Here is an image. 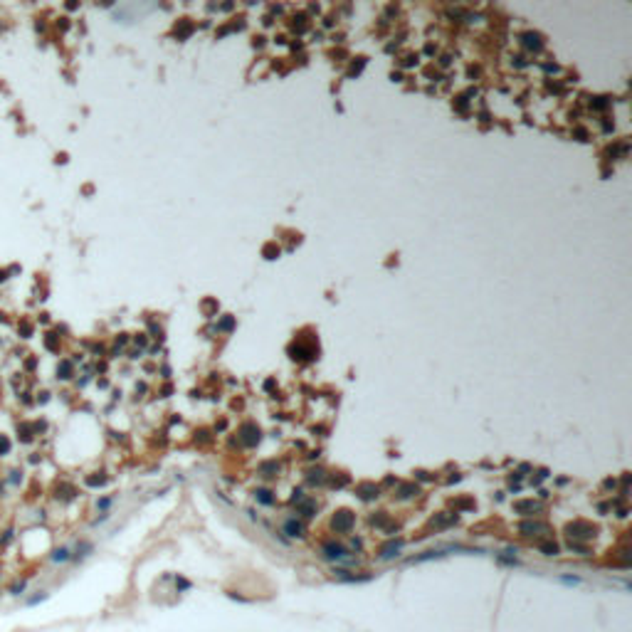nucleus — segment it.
I'll use <instances>...</instances> for the list:
<instances>
[{"label": "nucleus", "instance_id": "obj_1", "mask_svg": "<svg viewBox=\"0 0 632 632\" xmlns=\"http://www.w3.org/2000/svg\"><path fill=\"white\" fill-rule=\"evenodd\" d=\"M50 561H55V563H64V561H69V551H67V548H57V551H52Z\"/></svg>", "mask_w": 632, "mask_h": 632}, {"label": "nucleus", "instance_id": "obj_2", "mask_svg": "<svg viewBox=\"0 0 632 632\" xmlns=\"http://www.w3.org/2000/svg\"><path fill=\"white\" fill-rule=\"evenodd\" d=\"M334 524H336V526H338V529H343V531H346V529H351V524H353V519H351V516H348V514H346V511H343V514H341V516H338V521H334Z\"/></svg>", "mask_w": 632, "mask_h": 632}, {"label": "nucleus", "instance_id": "obj_3", "mask_svg": "<svg viewBox=\"0 0 632 632\" xmlns=\"http://www.w3.org/2000/svg\"><path fill=\"white\" fill-rule=\"evenodd\" d=\"M18 432H20V440H22V442L32 440V427H27V425H18Z\"/></svg>", "mask_w": 632, "mask_h": 632}, {"label": "nucleus", "instance_id": "obj_4", "mask_svg": "<svg viewBox=\"0 0 632 632\" xmlns=\"http://www.w3.org/2000/svg\"><path fill=\"white\" fill-rule=\"evenodd\" d=\"M10 452V437H5V434H0V457L3 454H8Z\"/></svg>", "mask_w": 632, "mask_h": 632}, {"label": "nucleus", "instance_id": "obj_5", "mask_svg": "<svg viewBox=\"0 0 632 632\" xmlns=\"http://www.w3.org/2000/svg\"><path fill=\"white\" fill-rule=\"evenodd\" d=\"M326 551H329V553H326L329 558H341V556H343V548H341V546H329Z\"/></svg>", "mask_w": 632, "mask_h": 632}, {"label": "nucleus", "instance_id": "obj_6", "mask_svg": "<svg viewBox=\"0 0 632 632\" xmlns=\"http://www.w3.org/2000/svg\"><path fill=\"white\" fill-rule=\"evenodd\" d=\"M10 541H13V529L3 531V536H0V548H5V546H8Z\"/></svg>", "mask_w": 632, "mask_h": 632}, {"label": "nucleus", "instance_id": "obj_7", "mask_svg": "<svg viewBox=\"0 0 632 632\" xmlns=\"http://www.w3.org/2000/svg\"><path fill=\"white\" fill-rule=\"evenodd\" d=\"M59 378H72V366H69L67 361L59 366Z\"/></svg>", "mask_w": 632, "mask_h": 632}, {"label": "nucleus", "instance_id": "obj_8", "mask_svg": "<svg viewBox=\"0 0 632 632\" xmlns=\"http://www.w3.org/2000/svg\"><path fill=\"white\" fill-rule=\"evenodd\" d=\"M45 343L50 346V348H57V338H55V334H47V338H45Z\"/></svg>", "mask_w": 632, "mask_h": 632}, {"label": "nucleus", "instance_id": "obj_9", "mask_svg": "<svg viewBox=\"0 0 632 632\" xmlns=\"http://www.w3.org/2000/svg\"><path fill=\"white\" fill-rule=\"evenodd\" d=\"M32 331V326H27L25 321H22V326H20V334H22V338H27V334Z\"/></svg>", "mask_w": 632, "mask_h": 632}, {"label": "nucleus", "instance_id": "obj_10", "mask_svg": "<svg viewBox=\"0 0 632 632\" xmlns=\"http://www.w3.org/2000/svg\"><path fill=\"white\" fill-rule=\"evenodd\" d=\"M109 504H111V499H101V501H99V509H106Z\"/></svg>", "mask_w": 632, "mask_h": 632}, {"label": "nucleus", "instance_id": "obj_11", "mask_svg": "<svg viewBox=\"0 0 632 632\" xmlns=\"http://www.w3.org/2000/svg\"><path fill=\"white\" fill-rule=\"evenodd\" d=\"M0 282H5V272H0Z\"/></svg>", "mask_w": 632, "mask_h": 632}]
</instances>
